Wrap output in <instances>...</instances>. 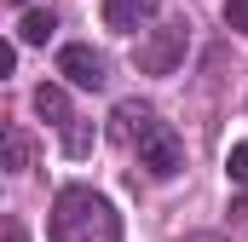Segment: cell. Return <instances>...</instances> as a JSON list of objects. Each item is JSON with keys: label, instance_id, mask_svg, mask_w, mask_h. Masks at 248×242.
Returning <instances> with one entry per match:
<instances>
[{"label": "cell", "instance_id": "6da1fadb", "mask_svg": "<svg viewBox=\"0 0 248 242\" xmlns=\"http://www.w3.org/2000/svg\"><path fill=\"white\" fill-rule=\"evenodd\" d=\"M52 242H122V219L98 190L63 184L52 202Z\"/></svg>", "mask_w": 248, "mask_h": 242}, {"label": "cell", "instance_id": "7a4b0ae2", "mask_svg": "<svg viewBox=\"0 0 248 242\" xmlns=\"http://www.w3.org/2000/svg\"><path fill=\"white\" fill-rule=\"evenodd\" d=\"M116 121H122V138L139 150V167H144L150 179H173V173L185 167V138H179L168 121H156V110H144V104H122Z\"/></svg>", "mask_w": 248, "mask_h": 242}, {"label": "cell", "instance_id": "3957f363", "mask_svg": "<svg viewBox=\"0 0 248 242\" xmlns=\"http://www.w3.org/2000/svg\"><path fill=\"white\" fill-rule=\"evenodd\" d=\"M185 58V23H162V29H150V41L139 46V69L144 75H173Z\"/></svg>", "mask_w": 248, "mask_h": 242}, {"label": "cell", "instance_id": "277c9868", "mask_svg": "<svg viewBox=\"0 0 248 242\" xmlns=\"http://www.w3.org/2000/svg\"><path fill=\"white\" fill-rule=\"evenodd\" d=\"M58 75H69V81L87 87V92H98V87H104V58H98L93 46H63L58 52Z\"/></svg>", "mask_w": 248, "mask_h": 242}, {"label": "cell", "instance_id": "5b68a950", "mask_svg": "<svg viewBox=\"0 0 248 242\" xmlns=\"http://www.w3.org/2000/svg\"><path fill=\"white\" fill-rule=\"evenodd\" d=\"M156 6H162V0H104V29L133 35V29H144V23L156 17Z\"/></svg>", "mask_w": 248, "mask_h": 242}, {"label": "cell", "instance_id": "8992f818", "mask_svg": "<svg viewBox=\"0 0 248 242\" xmlns=\"http://www.w3.org/2000/svg\"><path fill=\"white\" fill-rule=\"evenodd\" d=\"M35 116L41 121H52V127H69V92H63V87H52V81H46V87H35Z\"/></svg>", "mask_w": 248, "mask_h": 242}, {"label": "cell", "instance_id": "52a82bcc", "mask_svg": "<svg viewBox=\"0 0 248 242\" xmlns=\"http://www.w3.org/2000/svg\"><path fill=\"white\" fill-rule=\"evenodd\" d=\"M52 29H58V17L35 6V12H23V23H17V41H23V46H46V35H52Z\"/></svg>", "mask_w": 248, "mask_h": 242}, {"label": "cell", "instance_id": "ba28073f", "mask_svg": "<svg viewBox=\"0 0 248 242\" xmlns=\"http://www.w3.org/2000/svg\"><path fill=\"white\" fill-rule=\"evenodd\" d=\"M63 150H69V156H87V150H93V133H87L81 121H69V127H63Z\"/></svg>", "mask_w": 248, "mask_h": 242}, {"label": "cell", "instance_id": "9c48e42d", "mask_svg": "<svg viewBox=\"0 0 248 242\" xmlns=\"http://www.w3.org/2000/svg\"><path fill=\"white\" fill-rule=\"evenodd\" d=\"M6 167H12V173L29 167V138H23V133H6Z\"/></svg>", "mask_w": 248, "mask_h": 242}, {"label": "cell", "instance_id": "30bf717a", "mask_svg": "<svg viewBox=\"0 0 248 242\" xmlns=\"http://www.w3.org/2000/svg\"><path fill=\"white\" fill-rule=\"evenodd\" d=\"M225 173H231L237 184H248V138H243V144H231V162H225Z\"/></svg>", "mask_w": 248, "mask_h": 242}, {"label": "cell", "instance_id": "8fae6325", "mask_svg": "<svg viewBox=\"0 0 248 242\" xmlns=\"http://www.w3.org/2000/svg\"><path fill=\"white\" fill-rule=\"evenodd\" d=\"M225 23L231 29H248V0H225Z\"/></svg>", "mask_w": 248, "mask_h": 242}, {"label": "cell", "instance_id": "7c38bea8", "mask_svg": "<svg viewBox=\"0 0 248 242\" xmlns=\"http://www.w3.org/2000/svg\"><path fill=\"white\" fill-rule=\"evenodd\" d=\"M6 242H29V237H23V225H17V219H6Z\"/></svg>", "mask_w": 248, "mask_h": 242}, {"label": "cell", "instance_id": "4fadbf2b", "mask_svg": "<svg viewBox=\"0 0 248 242\" xmlns=\"http://www.w3.org/2000/svg\"><path fill=\"white\" fill-rule=\"evenodd\" d=\"M185 242H225L219 231H196V237H185Z\"/></svg>", "mask_w": 248, "mask_h": 242}]
</instances>
